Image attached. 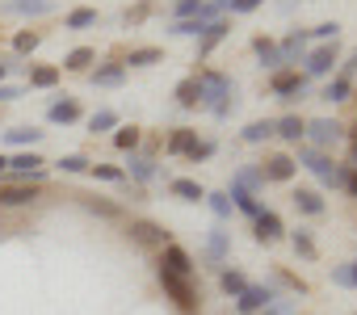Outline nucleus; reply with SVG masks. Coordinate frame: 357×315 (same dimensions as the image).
Returning a JSON list of instances; mask_svg holds the SVG:
<instances>
[{"mask_svg": "<svg viewBox=\"0 0 357 315\" xmlns=\"http://www.w3.org/2000/svg\"><path fill=\"white\" fill-rule=\"evenodd\" d=\"M160 269H164V273H176V277H190V273H194V261H190V252H185V248L168 244V248H164V261H160Z\"/></svg>", "mask_w": 357, "mask_h": 315, "instance_id": "423d86ee", "label": "nucleus"}, {"mask_svg": "<svg viewBox=\"0 0 357 315\" xmlns=\"http://www.w3.org/2000/svg\"><path fill=\"white\" fill-rule=\"evenodd\" d=\"M353 277H357V261H353Z\"/></svg>", "mask_w": 357, "mask_h": 315, "instance_id": "052dcab7", "label": "nucleus"}, {"mask_svg": "<svg viewBox=\"0 0 357 315\" xmlns=\"http://www.w3.org/2000/svg\"><path fill=\"white\" fill-rule=\"evenodd\" d=\"M160 286H164V294L181 307V311H198V290L190 286V277H176V273H164L160 269Z\"/></svg>", "mask_w": 357, "mask_h": 315, "instance_id": "f03ea898", "label": "nucleus"}, {"mask_svg": "<svg viewBox=\"0 0 357 315\" xmlns=\"http://www.w3.org/2000/svg\"><path fill=\"white\" fill-rule=\"evenodd\" d=\"M109 126H118V114L114 109H97L93 118H89V130L97 135V130H109Z\"/></svg>", "mask_w": 357, "mask_h": 315, "instance_id": "c9c22d12", "label": "nucleus"}, {"mask_svg": "<svg viewBox=\"0 0 357 315\" xmlns=\"http://www.w3.org/2000/svg\"><path fill=\"white\" fill-rule=\"evenodd\" d=\"M202 5H206V0H176V22L198 17V13H202Z\"/></svg>", "mask_w": 357, "mask_h": 315, "instance_id": "4c0bfd02", "label": "nucleus"}, {"mask_svg": "<svg viewBox=\"0 0 357 315\" xmlns=\"http://www.w3.org/2000/svg\"><path fill=\"white\" fill-rule=\"evenodd\" d=\"M219 286H223V290H227L231 298H240V294L248 290V282H244V273H236V269H227V273L219 277Z\"/></svg>", "mask_w": 357, "mask_h": 315, "instance_id": "7c9ffc66", "label": "nucleus"}, {"mask_svg": "<svg viewBox=\"0 0 357 315\" xmlns=\"http://www.w3.org/2000/svg\"><path fill=\"white\" fill-rule=\"evenodd\" d=\"M261 185H265V173H261V169H248V164H244V169L236 173V190L252 194V190H261Z\"/></svg>", "mask_w": 357, "mask_h": 315, "instance_id": "aec40b11", "label": "nucleus"}, {"mask_svg": "<svg viewBox=\"0 0 357 315\" xmlns=\"http://www.w3.org/2000/svg\"><path fill=\"white\" fill-rule=\"evenodd\" d=\"M5 139H9L13 147H26V143H38V139H43V130H34V126H17V130H9Z\"/></svg>", "mask_w": 357, "mask_h": 315, "instance_id": "2f4dec72", "label": "nucleus"}, {"mask_svg": "<svg viewBox=\"0 0 357 315\" xmlns=\"http://www.w3.org/2000/svg\"><path fill=\"white\" fill-rule=\"evenodd\" d=\"M303 126H307L303 118H294V114H286L282 122H273V135H282L286 143H298V139H303Z\"/></svg>", "mask_w": 357, "mask_h": 315, "instance_id": "dca6fc26", "label": "nucleus"}, {"mask_svg": "<svg viewBox=\"0 0 357 315\" xmlns=\"http://www.w3.org/2000/svg\"><path fill=\"white\" fill-rule=\"evenodd\" d=\"M340 190H349V194L357 198V169H349V164H344V177H340Z\"/></svg>", "mask_w": 357, "mask_h": 315, "instance_id": "09e8293b", "label": "nucleus"}, {"mask_svg": "<svg viewBox=\"0 0 357 315\" xmlns=\"http://www.w3.org/2000/svg\"><path fill=\"white\" fill-rule=\"evenodd\" d=\"M143 17H147V5H135V9H130V13H126V22H130V26H139V22H143Z\"/></svg>", "mask_w": 357, "mask_h": 315, "instance_id": "864d4df0", "label": "nucleus"}, {"mask_svg": "<svg viewBox=\"0 0 357 315\" xmlns=\"http://www.w3.org/2000/svg\"><path fill=\"white\" fill-rule=\"evenodd\" d=\"M26 202H34V190H30V185L0 190V206H26Z\"/></svg>", "mask_w": 357, "mask_h": 315, "instance_id": "412c9836", "label": "nucleus"}, {"mask_svg": "<svg viewBox=\"0 0 357 315\" xmlns=\"http://www.w3.org/2000/svg\"><path fill=\"white\" fill-rule=\"evenodd\" d=\"M151 173H155V164L147 160V155H135V160H130V177L135 181H151Z\"/></svg>", "mask_w": 357, "mask_h": 315, "instance_id": "e433bc0d", "label": "nucleus"}, {"mask_svg": "<svg viewBox=\"0 0 357 315\" xmlns=\"http://www.w3.org/2000/svg\"><path fill=\"white\" fill-rule=\"evenodd\" d=\"M336 34H340V26H336V22H324V26H315V38H332V43H336Z\"/></svg>", "mask_w": 357, "mask_h": 315, "instance_id": "8fccbe9b", "label": "nucleus"}, {"mask_svg": "<svg viewBox=\"0 0 357 315\" xmlns=\"http://www.w3.org/2000/svg\"><path fill=\"white\" fill-rule=\"evenodd\" d=\"M231 93H236V84L223 76V72H202L198 76V105H206L211 114H227V105H231Z\"/></svg>", "mask_w": 357, "mask_h": 315, "instance_id": "f257e3e1", "label": "nucleus"}, {"mask_svg": "<svg viewBox=\"0 0 357 315\" xmlns=\"http://www.w3.org/2000/svg\"><path fill=\"white\" fill-rule=\"evenodd\" d=\"M176 105H198V80H181V84H176Z\"/></svg>", "mask_w": 357, "mask_h": 315, "instance_id": "473e14b6", "label": "nucleus"}, {"mask_svg": "<svg viewBox=\"0 0 357 315\" xmlns=\"http://www.w3.org/2000/svg\"><path fill=\"white\" fill-rule=\"evenodd\" d=\"M0 80H5V63H0Z\"/></svg>", "mask_w": 357, "mask_h": 315, "instance_id": "bf43d9fd", "label": "nucleus"}, {"mask_svg": "<svg viewBox=\"0 0 357 315\" xmlns=\"http://www.w3.org/2000/svg\"><path fill=\"white\" fill-rule=\"evenodd\" d=\"M294 252L307 256V261H315V240H311L307 231H294Z\"/></svg>", "mask_w": 357, "mask_h": 315, "instance_id": "ea45409f", "label": "nucleus"}, {"mask_svg": "<svg viewBox=\"0 0 357 315\" xmlns=\"http://www.w3.org/2000/svg\"><path fill=\"white\" fill-rule=\"evenodd\" d=\"M5 169H9V160H5V155H0V173H5Z\"/></svg>", "mask_w": 357, "mask_h": 315, "instance_id": "13d9d810", "label": "nucleus"}, {"mask_svg": "<svg viewBox=\"0 0 357 315\" xmlns=\"http://www.w3.org/2000/svg\"><path fill=\"white\" fill-rule=\"evenodd\" d=\"M47 118H51V122H63V126H68V122H76V118H80V105H76L72 97H63V101H55V105L47 109Z\"/></svg>", "mask_w": 357, "mask_h": 315, "instance_id": "2eb2a0df", "label": "nucleus"}, {"mask_svg": "<svg viewBox=\"0 0 357 315\" xmlns=\"http://www.w3.org/2000/svg\"><path fill=\"white\" fill-rule=\"evenodd\" d=\"M164 59V51H155V47H139V51H130V68H151V63H160Z\"/></svg>", "mask_w": 357, "mask_h": 315, "instance_id": "393cba45", "label": "nucleus"}, {"mask_svg": "<svg viewBox=\"0 0 357 315\" xmlns=\"http://www.w3.org/2000/svg\"><path fill=\"white\" fill-rule=\"evenodd\" d=\"M231 202H236V206H240L244 215H252V219L261 215V206H257V198H252V194H244V190H231Z\"/></svg>", "mask_w": 357, "mask_h": 315, "instance_id": "58836bf2", "label": "nucleus"}, {"mask_svg": "<svg viewBox=\"0 0 357 315\" xmlns=\"http://www.w3.org/2000/svg\"><path fill=\"white\" fill-rule=\"evenodd\" d=\"M269 135H273V122H269V118H265V122H248V126H244V143H265Z\"/></svg>", "mask_w": 357, "mask_h": 315, "instance_id": "c756f323", "label": "nucleus"}, {"mask_svg": "<svg viewBox=\"0 0 357 315\" xmlns=\"http://www.w3.org/2000/svg\"><path fill=\"white\" fill-rule=\"evenodd\" d=\"M206 155H215V143H194V147H190V160H194V164L206 160Z\"/></svg>", "mask_w": 357, "mask_h": 315, "instance_id": "de8ad7c7", "label": "nucleus"}, {"mask_svg": "<svg viewBox=\"0 0 357 315\" xmlns=\"http://www.w3.org/2000/svg\"><path fill=\"white\" fill-rule=\"evenodd\" d=\"M298 160H303V164L324 181V185H340V177H344V169H340V164H332L328 155H324V151H315V147H303V151H298Z\"/></svg>", "mask_w": 357, "mask_h": 315, "instance_id": "7ed1b4c3", "label": "nucleus"}, {"mask_svg": "<svg viewBox=\"0 0 357 315\" xmlns=\"http://www.w3.org/2000/svg\"><path fill=\"white\" fill-rule=\"evenodd\" d=\"M13 47H17L22 55H26V51H34V47H38V34H17V43H13Z\"/></svg>", "mask_w": 357, "mask_h": 315, "instance_id": "3c124183", "label": "nucleus"}, {"mask_svg": "<svg viewBox=\"0 0 357 315\" xmlns=\"http://www.w3.org/2000/svg\"><path fill=\"white\" fill-rule=\"evenodd\" d=\"M13 97H22L17 89H5V84H0V101H13Z\"/></svg>", "mask_w": 357, "mask_h": 315, "instance_id": "4d7b16f0", "label": "nucleus"}, {"mask_svg": "<svg viewBox=\"0 0 357 315\" xmlns=\"http://www.w3.org/2000/svg\"><path fill=\"white\" fill-rule=\"evenodd\" d=\"M353 97V80H344V76H336L328 89H324V101H349Z\"/></svg>", "mask_w": 357, "mask_h": 315, "instance_id": "a878e982", "label": "nucleus"}, {"mask_svg": "<svg viewBox=\"0 0 357 315\" xmlns=\"http://www.w3.org/2000/svg\"><path fill=\"white\" fill-rule=\"evenodd\" d=\"M168 190H172L176 198H185V202H202V198H206V190H202L198 181H190V177H176Z\"/></svg>", "mask_w": 357, "mask_h": 315, "instance_id": "f3484780", "label": "nucleus"}, {"mask_svg": "<svg viewBox=\"0 0 357 315\" xmlns=\"http://www.w3.org/2000/svg\"><path fill=\"white\" fill-rule=\"evenodd\" d=\"M55 80H59V68H34V72H30V84H34V89H51Z\"/></svg>", "mask_w": 357, "mask_h": 315, "instance_id": "f704fd0d", "label": "nucleus"}, {"mask_svg": "<svg viewBox=\"0 0 357 315\" xmlns=\"http://www.w3.org/2000/svg\"><path fill=\"white\" fill-rule=\"evenodd\" d=\"M269 302H273V290H269V286H248V290L240 294L236 311H240V315H252V311H261V307H269Z\"/></svg>", "mask_w": 357, "mask_h": 315, "instance_id": "0eeeda50", "label": "nucleus"}, {"mask_svg": "<svg viewBox=\"0 0 357 315\" xmlns=\"http://www.w3.org/2000/svg\"><path fill=\"white\" fill-rule=\"evenodd\" d=\"M252 51L261 55V63H265V68H282V51H278L269 38H257V43H252Z\"/></svg>", "mask_w": 357, "mask_h": 315, "instance_id": "4be33fe9", "label": "nucleus"}, {"mask_svg": "<svg viewBox=\"0 0 357 315\" xmlns=\"http://www.w3.org/2000/svg\"><path fill=\"white\" fill-rule=\"evenodd\" d=\"M122 76H126V63H105V68H97L93 72V84H122Z\"/></svg>", "mask_w": 357, "mask_h": 315, "instance_id": "6ab92c4d", "label": "nucleus"}, {"mask_svg": "<svg viewBox=\"0 0 357 315\" xmlns=\"http://www.w3.org/2000/svg\"><path fill=\"white\" fill-rule=\"evenodd\" d=\"M349 169H357V130L349 135Z\"/></svg>", "mask_w": 357, "mask_h": 315, "instance_id": "5fc2aeb1", "label": "nucleus"}, {"mask_svg": "<svg viewBox=\"0 0 357 315\" xmlns=\"http://www.w3.org/2000/svg\"><path fill=\"white\" fill-rule=\"evenodd\" d=\"M278 236H282V219H278L273 210H261V215H257V240H261V244H273Z\"/></svg>", "mask_w": 357, "mask_h": 315, "instance_id": "ddd939ff", "label": "nucleus"}, {"mask_svg": "<svg viewBox=\"0 0 357 315\" xmlns=\"http://www.w3.org/2000/svg\"><path fill=\"white\" fill-rule=\"evenodd\" d=\"M303 93H307V80L298 72H278L273 76V97H286L290 101V97H303Z\"/></svg>", "mask_w": 357, "mask_h": 315, "instance_id": "6e6552de", "label": "nucleus"}, {"mask_svg": "<svg viewBox=\"0 0 357 315\" xmlns=\"http://www.w3.org/2000/svg\"><path fill=\"white\" fill-rule=\"evenodd\" d=\"M84 26H97V9H76V13H68V30H84Z\"/></svg>", "mask_w": 357, "mask_h": 315, "instance_id": "72a5a7b5", "label": "nucleus"}, {"mask_svg": "<svg viewBox=\"0 0 357 315\" xmlns=\"http://www.w3.org/2000/svg\"><path fill=\"white\" fill-rule=\"evenodd\" d=\"M294 206H298L303 215H311V219L324 215V198H319L315 190H298V194H294Z\"/></svg>", "mask_w": 357, "mask_h": 315, "instance_id": "a211bd4d", "label": "nucleus"}, {"mask_svg": "<svg viewBox=\"0 0 357 315\" xmlns=\"http://www.w3.org/2000/svg\"><path fill=\"white\" fill-rule=\"evenodd\" d=\"M206 26H211V22H202V17H190V22H172V30H168V34H176V38H190V34H194V38H198Z\"/></svg>", "mask_w": 357, "mask_h": 315, "instance_id": "bb28decb", "label": "nucleus"}, {"mask_svg": "<svg viewBox=\"0 0 357 315\" xmlns=\"http://www.w3.org/2000/svg\"><path fill=\"white\" fill-rule=\"evenodd\" d=\"M332 63H336V43H332V47H319V51L307 55V76H328Z\"/></svg>", "mask_w": 357, "mask_h": 315, "instance_id": "1a4fd4ad", "label": "nucleus"}, {"mask_svg": "<svg viewBox=\"0 0 357 315\" xmlns=\"http://www.w3.org/2000/svg\"><path fill=\"white\" fill-rule=\"evenodd\" d=\"M332 282H336V286H357L353 265H336V269H332Z\"/></svg>", "mask_w": 357, "mask_h": 315, "instance_id": "a18cd8bd", "label": "nucleus"}, {"mask_svg": "<svg viewBox=\"0 0 357 315\" xmlns=\"http://www.w3.org/2000/svg\"><path fill=\"white\" fill-rule=\"evenodd\" d=\"M114 143H118L122 151H130V147H139V130H135V126H122V130L114 135Z\"/></svg>", "mask_w": 357, "mask_h": 315, "instance_id": "a19ab883", "label": "nucleus"}, {"mask_svg": "<svg viewBox=\"0 0 357 315\" xmlns=\"http://www.w3.org/2000/svg\"><path fill=\"white\" fill-rule=\"evenodd\" d=\"M126 236H130L139 248H168V231H164L160 223H147V219L130 223V227H126Z\"/></svg>", "mask_w": 357, "mask_h": 315, "instance_id": "39448f33", "label": "nucleus"}, {"mask_svg": "<svg viewBox=\"0 0 357 315\" xmlns=\"http://www.w3.org/2000/svg\"><path fill=\"white\" fill-rule=\"evenodd\" d=\"M303 47H307V38H303V34H290V38L278 47V51H282V63H294V59L303 55Z\"/></svg>", "mask_w": 357, "mask_h": 315, "instance_id": "cd10ccee", "label": "nucleus"}, {"mask_svg": "<svg viewBox=\"0 0 357 315\" xmlns=\"http://www.w3.org/2000/svg\"><path fill=\"white\" fill-rule=\"evenodd\" d=\"M59 169H63V173H89V160H84V155H63Z\"/></svg>", "mask_w": 357, "mask_h": 315, "instance_id": "37998d69", "label": "nucleus"}, {"mask_svg": "<svg viewBox=\"0 0 357 315\" xmlns=\"http://www.w3.org/2000/svg\"><path fill=\"white\" fill-rule=\"evenodd\" d=\"M303 135H311V143H315V151H324V147H332V143H340V135H344V126H340V122H332V118H315V122H307V126H303Z\"/></svg>", "mask_w": 357, "mask_h": 315, "instance_id": "20e7f679", "label": "nucleus"}, {"mask_svg": "<svg viewBox=\"0 0 357 315\" xmlns=\"http://www.w3.org/2000/svg\"><path fill=\"white\" fill-rule=\"evenodd\" d=\"M93 169V177H101V181H122V169H109V164H89Z\"/></svg>", "mask_w": 357, "mask_h": 315, "instance_id": "49530a36", "label": "nucleus"}, {"mask_svg": "<svg viewBox=\"0 0 357 315\" xmlns=\"http://www.w3.org/2000/svg\"><path fill=\"white\" fill-rule=\"evenodd\" d=\"M206 256H211V261H223V256H227V231H223V227H215V231L206 236Z\"/></svg>", "mask_w": 357, "mask_h": 315, "instance_id": "5701e85b", "label": "nucleus"}, {"mask_svg": "<svg viewBox=\"0 0 357 315\" xmlns=\"http://www.w3.org/2000/svg\"><path fill=\"white\" fill-rule=\"evenodd\" d=\"M55 9V0H5V13H22V17H43Z\"/></svg>", "mask_w": 357, "mask_h": 315, "instance_id": "9d476101", "label": "nucleus"}, {"mask_svg": "<svg viewBox=\"0 0 357 315\" xmlns=\"http://www.w3.org/2000/svg\"><path fill=\"white\" fill-rule=\"evenodd\" d=\"M89 210H97V215H105V219L118 215V206H109V202H89Z\"/></svg>", "mask_w": 357, "mask_h": 315, "instance_id": "603ef678", "label": "nucleus"}, {"mask_svg": "<svg viewBox=\"0 0 357 315\" xmlns=\"http://www.w3.org/2000/svg\"><path fill=\"white\" fill-rule=\"evenodd\" d=\"M206 202H211V210H215L219 219L231 215V198H227V194H206Z\"/></svg>", "mask_w": 357, "mask_h": 315, "instance_id": "79ce46f5", "label": "nucleus"}, {"mask_svg": "<svg viewBox=\"0 0 357 315\" xmlns=\"http://www.w3.org/2000/svg\"><path fill=\"white\" fill-rule=\"evenodd\" d=\"M9 169H13L17 177H43V155L22 151V155H13V160H9Z\"/></svg>", "mask_w": 357, "mask_h": 315, "instance_id": "9b49d317", "label": "nucleus"}, {"mask_svg": "<svg viewBox=\"0 0 357 315\" xmlns=\"http://www.w3.org/2000/svg\"><path fill=\"white\" fill-rule=\"evenodd\" d=\"M223 5H227L231 13H257V9L265 5V0H223Z\"/></svg>", "mask_w": 357, "mask_h": 315, "instance_id": "c03bdc74", "label": "nucleus"}, {"mask_svg": "<svg viewBox=\"0 0 357 315\" xmlns=\"http://www.w3.org/2000/svg\"><path fill=\"white\" fill-rule=\"evenodd\" d=\"M194 143H198V135H194V130H172V135H168V151H172V155L190 151Z\"/></svg>", "mask_w": 357, "mask_h": 315, "instance_id": "b1692460", "label": "nucleus"}, {"mask_svg": "<svg viewBox=\"0 0 357 315\" xmlns=\"http://www.w3.org/2000/svg\"><path fill=\"white\" fill-rule=\"evenodd\" d=\"M89 63H93V51H89V47H76V51H68V59H63L68 72H84Z\"/></svg>", "mask_w": 357, "mask_h": 315, "instance_id": "c85d7f7f", "label": "nucleus"}, {"mask_svg": "<svg viewBox=\"0 0 357 315\" xmlns=\"http://www.w3.org/2000/svg\"><path fill=\"white\" fill-rule=\"evenodd\" d=\"M353 72H357V51H353V55H349V63H344V68H340V76H344V80H353Z\"/></svg>", "mask_w": 357, "mask_h": 315, "instance_id": "6e6d98bb", "label": "nucleus"}, {"mask_svg": "<svg viewBox=\"0 0 357 315\" xmlns=\"http://www.w3.org/2000/svg\"><path fill=\"white\" fill-rule=\"evenodd\" d=\"M223 38H227V22H211V26L198 34V55H211Z\"/></svg>", "mask_w": 357, "mask_h": 315, "instance_id": "f8f14e48", "label": "nucleus"}, {"mask_svg": "<svg viewBox=\"0 0 357 315\" xmlns=\"http://www.w3.org/2000/svg\"><path fill=\"white\" fill-rule=\"evenodd\" d=\"M261 173H265V181H290L294 177V160H290V155H273Z\"/></svg>", "mask_w": 357, "mask_h": 315, "instance_id": "4468645a", "label": "nucleus"}]
</instances>
